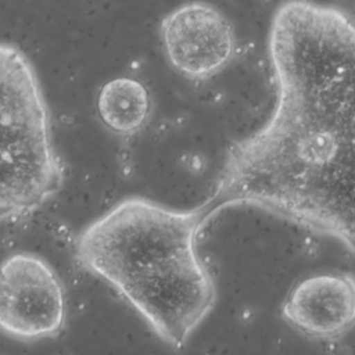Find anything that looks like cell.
I'll use <instances>...</instances> for the list:
<instances>
[{
	"instance_id": "6",
	"label": "cell",
	"mask_w": 355,
	"mask_h": 355,
	"mask_svg": "<svg viewBox=\"0 0 355 355\" xmlns=\"http://www.w3.org/2000/svg\"><path fill=\"white\" fill-rule=\"evenodd\" d=\"M282 318L311 341L341 340L355 327V275L319 272L298 280L283 301Z\"/></svg>"
},
{
	"instance_id": "5",
	"label": "cell",
	"mask_w": 355,
	"mask_h": 355,
	"mask_svg": "<svg viewBox=\"0 0 355 355\" xmlns=\"http://www.w3.org/2000/svg\"><path fill=\"white\" fill-rule=\"evenodd\" d=\"M159 39L168 64L189 80L216 76L237 50L233 22L204 0L184 1L168 11L159 24Z\"/></svg>"
},
{
	"instance_id": "4",
	"label": "cell",
	"mask_w": 355,
	"mask_h": 355,
	"mask_svg": "<svg viewBox=\"0 0 355 355\" xmlns=\"http://www.w3.org/2000/svg\"><path fill=\"white\" fill-rule=\"evenodd\" d=\"M65 322L64 284L44 258L24 251L0 262V333L36 343L60 336Z\"/></svg>"
},
{
	"instance_id": "3",
	"label": "cell",
	"mask_w": 355,
	"mask_h": 355,
	"mask_svg": "<svg viewBox=\"0 0 355 355\" xmlns=\"http://www.w3.org/2000/svg\"><path fill=\"white\" fill-rule=\"evenodd\" d=\"M64 180L37 71L18 46L0 42V225L43 208Z\"/></svg>"
},
{
	"instance_id": "2",
	"label": "cell",
	"mask_w": 355,
	"mask_h": 355,
	"mask_svg": "<svg viewBox=\"0 0 355 355\" xmlns=\"http://www.w3.org/2000/svg\"><path fill=\"white\" fill-rule=\"evenodd\" d=\"M208 223L200 205L168 207L129 196L76 236L82 268L112 286L171 348H183L216 304V283L197 250Z\"/></svg>"
},
{
	"instance_id": "1",
	"label": "cell",
	"mask_w": 355,
	"mask_h": 355,
	"mask_svg": "<svg viewBox=\"0 0 355 355\" xmlns=\"http://www.w3.org/2000/svg\"><path fill=\"white\" fill-rule=\"evenodd\" d=\"M275 103L227 148L200 208L262 211L355 255V21L315 0H283L268 39Z\"/></svg>"
},
{
	"instance_id": "7",
	"label": "cell",
	"mask_w": 355,
	"mask_h": 355,
	"mask_svg": "<svg viewBox=\"0 0 355 355\" xmlns=\"http://www.w3.org/2000/svg\"><path fill=\"white\" fill-rule=\"evenodd\" d=\"M97 114L103 125L115 135L133 136L148 122L151 98L137 79L118 76L105 82L97 94Z\"/></svg>"
}]
</instances>
